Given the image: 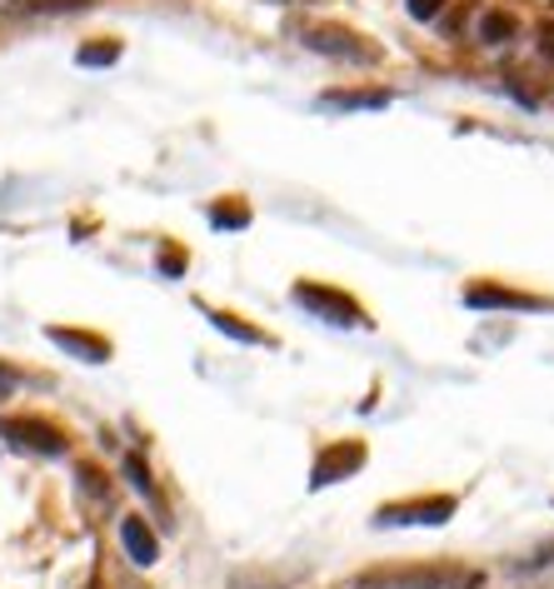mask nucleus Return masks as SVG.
Segmentation results:
<instances>
[{"instance_id":"9d476101","label":"nucleus","mask_w":554,"mask_h":589,"mask_svg":"<svg viewBox=\"0 0 554 589\" xmlns=\"http://www.w3.org/2000/svg\"><path fill=\"white\" fill-rule=\"evenodd\" d=\"M330 110H385L390 105V90H325Z\"/></svg>"},{"instance_id":"aec40b11","label":"nucleus","mask_w":554,"mask_h":589,"mask_svg":"<svg viewBox=\"0 0 554 589\" xmlns=\"http://www.w3.org/2000/svg\"><path fill=\"white\" fill-rule=\"evenodd\" d=\"M540 51L554 60V25H540Z\"/></svg>"},{"instance_id":"f03ea898","label":"nucleus","mask_w":554,"mask_h":589,"mask_svg":"<svg viewBox=\"0 0 554 589\" xmlns=\"http://www.w3.org/2000/svg\"><path fill=\"white\" fill-rule=\"evenodd\" d=\"M290 300L304 310V315L325 320V325H340V330H369V315L359 305L355 294L335 290V285H320V280H300L290 290Z\"/></svg>"},{"instance_id":"1a4fd4ad","label":"nucleus","mask_w":554,"mask_h":589,"mask_svg":"<svg viewBox=\"0 0 554 589\" xmlns=\"http://www.w3.org/2000/svg\"><path fill=\"white\" fill-rule=\"evenodd\" d=\"M120 545H125V555H131L135 565H155V559H160V540H155V530L141 514H125V520H120Z\"/></svg>"},{"instance_id":"0eeeda50","label":"nucleus","mask_w":554,"mask_h":589,"mask_svg":"<svg viewBox=\"0 0 554 589\" xmlns=\"http://www.w3.org/2000/svg\"><path fill=\"white\" fill-rule=\"evenodd\" d=\"M465 305L469 310H554L540 294H520V290H505V285H469Z\"/></svg>"},{"instance_id":"dca6fc26","label":"nucleus","mask_w":554,"mask_h":589,"mask_svg":"<svg viewBox=\"0 0 554 589\" xmlns=\"http://www.w3.org/2000/svg\"><path fill=\"white\" fill-rule=\"evenodd\" d=\"M80 66H115L120 60V41H96V45H80L76 55Z\"/></svg>"},{"instance_id":"39448f33","label":"nucleus","mask_w":554,"mask_h":589,"mask_svg":"<svg viewBox=\"0 0 554 589\" xmlns=\"http://www.w3.org/2000/svg\"><path fill=\"white\" fill-rule=\"evenodd\" d=\"M459 500L455 494H414V500H395L375 510V524H445L455 520Z\"/></svg>"},{"instance_id":"6e6552de","label":"nucleus","mask_w":554,"mask_h":589,"mask_svg":"<svg viewBox=\"0 0 554 589\" xmlns=\"http://www.w3.org/2000/svg\"><path fill=\"white\" fill-rule=\"evenodd\" d=\"M45 335H51V345H60L66 355H76V360H86V365H106L110 355H115V349H110V340H106V335H90V330L51 325Z\"/></svg>"},{"instance_id":"9b49d317","label":"nucleus","mask_w":554,"mask_h":589,"mask_svg":"<svg viewBox=\"0 0 554 589\" xmlns=\"http://www.w3.org/2000/svg\"><path fill=\"white\" fill-rule=\"evenodd\" d=\"M210 315V325L220 330V335H235V340H245V345H275L265 330H255V325H245L240 315H230V310H206Z\"/></svg>"},{"instance_id":"f257e3e1","label":"nucleus","mask_w":554,"mask_h":589,"mask_svg":"<svg viewBox=\"0 0 554 589\" xmlns=\"http://www.w3.org/2000/svg\"><path fill=\"white\" fill-rule=\"evenodd\" d=\"M355 589H479L475 569L459 565H410V569H365Z\"/></svg>"},{"instance_id":"f3484780","label":"nucleus","mask_w":554,"mask_h":589,"mask_svg":"<svg viewBox=\"0 0 554 589\" xmlns=\"http://www.w3.org/2000/svg\"><path fill=\"white\" fill-rule=\"evenodd\" d=\"M155 265H160V275H185V265H190V255H185L180 245H165V251H160V260H155Z\"/></svg>"},{"instance_id":"ddd939ff","label":"nucleus","mask_w":554,"mask_h":589,"mask_svg":"<svg viewBox=\"0 0 554 589\" xmlns=\"http://www.w3.org/2000/svg\"><path fill=\"white\" fill-rule=\"evenodd\" d=\"M96 0H11V11L25 15H66V11H90Z\"/></svg>"},{"instance_id":"6ab92c4d","label":"nucleus","mask_w":554,"mask_h":589,"mask_svg":"<svg viewBox=\"0 0 554 589\" xmlns=\"http://www.w3.org/2000/svg\"><path fill=\"white\" fill-rule=\"evenodd\" d=\"M80 485H86L90 494H110V490H106V480H100V469H96V465H80Z\"/></svg>"},{"instance_id":"7ed1b4c3","label":"nucleus","mask_w":554,"mask_h":589,"mask_svg":"<svg viewBox=\"0 0 554 589\" xmlns=\"http://www.w3.org/2000/svg\"><path fill=\"white\" fill-rule=\"evenodd\" d=\"M0 440L15 449H31V455H66L70 449V435L55 420L45 415H11L0 420Z\"/></svg>"},{"instance_id":"423d86ee","label":"nucleus","mask_w":554,"mask_h":589,"mask_svg":"<svg viewBox=\"0 0 554 589\" xmlns=\"http://www.w3.org/2000/svg\"><path fill=\"white\" fill-rule=\"evenodd\" d=\"M359 465H365V445H359V440H335V445H325L315 455L310 490H325V485H335V480H350Z\"/></svg>"},{"instance_id":"a211bd4d","label":"nucleus","mask_w":554,"mask_h":589,"mask_svg":"<svg viewBox=\"0 0 554 589\" xmlns=\"http://www.w3.org/2000/svg\"><path fill=\"white\" fill-rule=\"evenodd\" d=\"M440 11H445V0H410V15H414V21H435Z\"/></svg>"},{"instance_id":"412c9836","label":"nucleus","mask_w":554,"mask_h":589,"mask_svg":"<svg viewBox=\"0 0 554 589\" xmlns=\"http://www.w3.org/2000/svg\"><path fill=\"white\" fill-rule=\"evenodd\" d=\"M86 589H106V585H100V579H90V585H86Z\"/></svg>"},{"instance_id":"2eb2a0df","label":"nucleus","mask_w":554,"mask_h":589,"mask_svg":"<svg viewBox=\"0 0 554 589\" xmlns=\"http://www.w3.org/2000/svg\"><path fill=\"white\" fill-rule=\"evenodd\" d=\"M210 225L215 230H245L251 225V205H240V200H220V205H210Z\"/></svg>"},{"instance_id":"4be33fe9","label":"nucleus","mask_w":554,"mask_h":589,"mask_svg":"<svg viewBox=\"0 0 554 589\" xmlns=\"http://www.w3.org/2000/svg\"><path fill=\"white\" fill-rule=\"evenodd\" d=\"M280 5H285V0H280Z\"/></svg>"},{"instance_id":"4468645a","label":"nucleus","mask_w":554,"mask_h":589,"mask_svg":"<svg viewBox=\"0 0 554 589\" xmlns=\"http://www.w3.org/2000/svg\"><path fill=\"white\" fill-rule=\"evenodd\" d=\"M125 480H131V485H135V490H141V494H145V500H151V504H155V510H160V514H165V500H160V490H155V480H151V469H145V459H141V455H125Z\"/></svg>"},{"instance_id":"f8f14e48","label":"nucleus","mask_w":554,"mask_h":589,"mask_svg":"<svg viewBox=\"0 0 554 589\" xmlns=\"http://www.w3.org/2000/svg\"><path fill=\"white\" fill-rule=\"evenodd\" d=\"M514 35H520V21H514V15H505V11H485V15H479V41H485V45H510Z\"/></svg>"},{"instance_id":"20e7f679","label":"nucleus","mask_w":554,"mask_h":589,"mask_svg":"<svg viewBox=\"0 0 554 589\" xmlns=\"http://www.w3.org/2000/svg\"><path fill=\"white\" fill-rule=\"evenodd\" d=\"M300 41H304V51L335 55V60H355V66H375V60H380V51L365 45V35L345 31V25H310Z\"/></svg>"}]
</instances>
